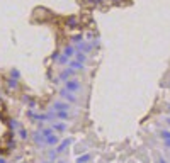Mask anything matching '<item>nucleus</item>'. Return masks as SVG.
<instances>
[{"label":"nucleus","instance_id":"nucleus-26","mask_svg":"<svg viewBox=\"0 0 170 163\" xmlns=\"http://www.w3.org/2000/svg\"><path fill=\"white\" fill-rule=\"evenodd\" d=\"M83 39H88V41H92L94 39V32H87L85 36H83Z\"/></svg>","mask_w":170,"mask_h":163},{"label":"nucleus","instance_id":"nucleus-8","mask_svg":"<svg viewBox=\"0 0 170 163\" xmlns=\"http://www.w3.org/2000/svg\"><path fill=\"white\" fill-rule=\"evenodd\" d=\"M31 138H33V141L36 143L38 146H41V148H44V146H46V141H44V136H43V134L39 133V129H38V131H34Z\"/></svg>","mask_w":170,"mask_h":163},{"label":"nucleus","instance_id":"nucleus-30","mask_svg":"<svg viewBox=\"0 0 170 163\" xmlns=\"http://www.w3.org/2000/svg\"><path fill=\"white\" fill-rule=\"evenodd\" d=\"M165 122H167V124L170 126V115H169V117H165Z\"/></svg>","mask_w":170,"mask_h":163},{"label":"nucleus","instance_id":"nucleus-1","mask_svg":"<svg viewBox=\"0 0 170 163\" xmlns=\"http://www.w3.org/2000/svg\"><path fill=\"white\" fill-rule=\"evenodd\" d=\"M58 95L61 97V100H65V102H70V104H77L78 102V97H77V94L75 92H70V90H67V88L63 87L58 92Z\"/></svg>","mask_w":170,"mask_h":163},{"label":"nucleus","instance_id":"nucleus-14","mask_svg":"<svg viewBox=\"0 0 170 163\" xmlns=\"http://www.w3.org/2000/svg\"><path fill=\"white\" fill-rule=\"evenodd\" d=\"M7 87H9V90H17L19 88V80H15V78H9L7 80Z\"/></svg>","mask_w":170,"mask_h":163},{"label":"nucleus","instance_id":"nucleus-2","mask_svg":"<svg viewBox=\"0 0 170 163\" xmlns=\"http://www.w3.org/2000/svg\"><path fill=\"white\" fill-rule=\"evenodd\" d=\"M65 88L67 90H70V92H80L82 90V82L78 80V78H68V80H65Z\"/></svg>","mask_w":170,"mask_h":163},{"label":"nucleus","instance_id":"nucleus-31","mask_svg":"<svg viewBox=\"0 0 170 163\" xmlns=\"http://www.w3.org/2000/svg\"><path fill=\"white\" fill-rule=\"evenodd\" d=\"M0 163H7V160H5V158H2V156H0Z\"/></svg>","mask_w":170,"mask_h":163},{"label":"nucleus","instance_id":"nucleus-24","mask_svg":"<svg viewBox=\"0 0 170 163\" xmlns=\"http://www.w3.org/2000/svg\"><path fill=\"white\" fill-rule=\"evenodd\" d=\"M160 138H162V139H170V131H167V129L160 131Z\"/></svg>","mask_w":170,"mask_h":163},{"label":"nucleus","instance_id":"nucleus-5","mask_svg":"<svg viewBox=\"0 0 170 163\" xmlns=\"http://www.w3.org/2000/svg\"><path fill=\"white\" fill-rule=\"evenodd\" d=\"M72 144V138H65L63 141H60L56 144V151H58V155H63V153H67L68 151V146Z\"/></svg>","mask_w":170,"mask_h":163},{"label":"nucleus","instance_id":"nucleus-27","mask_svg":"<svg viewBox=\"0 0 170 163\" xmlns=\"http://www.w3.org/2000/svg\"><path fill=\"white\" fill-rule=\"evenodd\" d=\"M163 144H165V148L170 149V139H163Z\"/></svg>","mask_w":170,"mask_h":163},{"label":"nucleus","instance_id":"nucleus-3","mask_svg":"<svg viewBox=\"0 0 170 163\" xmlns=\"http://www.w3.org/2000/svg\"><path fill=\"white\" fill-rule=\"evenodd\" d=\"M51 110H65V112H70L72 110V104L65 100H54L51 104Z\"/></svg>","mask_w":170,"mask_h":163},{"label":"nucleus","instance_id":"nucleus-4","mask_svg":"<svg viewBox=\"0 0 170 163\" xmlns=\"http://www.w3.org/2000/svg\"><path fill=\"white\" fill-rule=\"evenodd\" d=\"M75 75H77V71H75L73 68H63L60 71V75H58V78H60V82H65V80H68V78H73Z\"/></svg>","mask_w":170,"mask_h":163},{"label":"nucleus","instance_id":"nucleus-11","mask_svg":"<svg viewBox=\"0 0 170 163\" xmlns=\"http://www.w3.org/2000/svg\"><path fill=\"white\" fill-rule=\"evenodd\" d=\"M51 128H53L54 133H65V131H67V124H65V122L51 121Z\"/></svg>","mask_w":170,"mask_h":163},{"label":"nucleus","instance_id":"nucleus-9","mask_svg":"<svg viewBox=\"0 0 170 163\" xmlns=\"http://www.w3.org/2000/svg\"><path fill=\"white\" fill-rule=\"evenodd\" d=\"M44 141H46V146H56V144L60 143V136L56 134V133H53V134L46 136Z\"/></svg>","mask_w":170,"mask_h":163},{"label":"nucleus","instance_id":"nucleus-15","mask_svg":"<svg viewBox=\"0 0 170 163\" xmlns=\"http://www.w3.org/2000/svg\"><path fill=\"white\" fill-rule=\"evenodd\" d=\"M39 133H41L43 136H44V138H46V136L53 134L54 131H53V128H51V126H49V128H46V126H43V128H39Z\"/></svg>","mask_w":170,"mask_h":163},{"label":"nucleus","instance_id":"nucleus-10","mask_svg":"<svg viewBox=\"0 0 170 163\" xmlns=\"http://www.w3.org/2000/svg\"><path fill=\"white\" fill-rule=\"evenodd\" d=\"M61 54H65L67 58H73L75 56V46L73 44H65V48H63V51H61Z\"/></svg>","mask_w":170,"mask_h":163},{"label":"nucleus","instance_id":"nucleus-12","mask_svg":"<svg viewBox=\"0 0 170 163\" xmlns=\"http://www.w3.org/2000/svg\"><path fill=\"white\" fill-rule=\"evenodd\" d=\"M22 102L24 104H27V109H36V100H33L31 99V95H22Z\"/></svg>","mask_w":170,"mask_h":163},{"label":"nucleus","instance_id":"nucleus-29","mask_svg":"<svg viewBox=\"0 0 170 163\" xmlns=\"http://www.w3.org/2000/svg\"><path fill=\"white\" fill-rule=\"evenodd\" d=\"M54 163H68V162H67V160H63V158H61V160H56Z\"/></svg>","mask_w":170,"mask_h":163},{"label":"nucleus","instance_id":"nucleus-23","mask_svg":"<svg viewBox=\"0 0 170 163\" xmlns=\"http://www.w3.org/2000/svg\"><path fill=\"white\" fill-rule=\"evenodd\" d=\"M10 76H12V78H15V80H19V78H20L19 70H17V68H12V70H10Z\"/></svg>","mask_w":170,"mask_h":163},{"label":"nucleus","instance_id":"nucleus-6","mask_svg":"<svg viewBox=\"0 0 170 163\" xmlns=\"http://www.w3.org/2000/svg\"><path fill=\"white\" fill-rule=\"evenodd\" d=\"M75 49H77V51H82V53H92V49H94V48H92V44H90V43H88V41H80V43H77V46H75Z\"/></svg>","mask_w":170,"mask_h":163},{"label":"nucleus","instance_id":"nucleus-7","mask_svg":"<svg viewBox=\"0 0 170 163\" xmlns=\"http://www.w3.org/2000/svg\"><path fill=\"white\" fill-rule=\"evenodd\" d=\"M67 66L73 68L75 71H77V73H78V71H85V63H82V61H77V60H73V58H72V60L68 61V65H67Z\"/></svg>","mask_w":170,"mask_h":163},{"label":"nucleus","instance_id":"nucleus-18","mask_svg":"<svg viewBox=\"0 0 170 163\" xmlns=\"http://www.w3.org/2000/svg\"><path fill=\"white\" fill-rule=\"evenodd\" d=\"M58 151H56V149H49V151H48V158H49V160H51V162H56V160H58Z\"/></svg>","mask_w":170,"mask_h":163},{"label":"nucleus","instance_id":"nucleus-25","mask_svg":"<svg viewBox=\"0 0 170 163\" xmlns=\"http://www.w3.org/2000/svg\"><path fill=\"white\" fill-rule=\"evenodd\" d=\"M60 51H54V54H51V61H54V63H56V61H58V58H60Z\"/></svg>","mask_w":170,"mask_h":163},{"label":"nucleus","instance_id":"nucleus-17","mask_svg":"<svg viewBox=\"0 0 170 163\" xmlns=\"http://www.w3.org/2000/svg\"><path fill=\"white\" fill-rule=\"evenodd\" d=\"M9 128H10V129L14 131V133H15V131H17V129L20 128L19 121H15V119H10V121H9Z\"/></svg>","mask_w":170,"mask_h":163},{"label":"nucleus","instance_id":"nucleus-13","mask_svg":"<svg viewBox=\"0 0 170 163\" xmlns=\"http://www.w3.org/2000/svg\"><path fill=\"white\" fill-rule=\"evenodd\" d=\"M75 60H77V61H82V63H87L88 54H87V53H82V51H77V49H75Z\"/></svg>","mask_w":170,"mask_h":163},{"label":"nucleus","instance_id":"nucleus-34","mask_svg":"<svg viewBox=\"0 0 170 163\" xmlns=\"http://www.w3.org/2000/svg\"><path fill=\"white\" fill-rule=\"evenodd\" d=\"M19 163H26V162H19Z\"/></svg>","mask_w":170,"mask_h":163},{"label":"nucleus","instance_id":"nucleus-28","mask_svg":"<svg viewBox=\"0 0 170 163\" xmlns=\"http://www.w3.org/2000/svg\"><path fill=\"white\" fill-rule=\"evenodd\" d=\"M158 163H169V162H167L165 158H162V156H160V158H158Z\"/></svg>","mask_w":170,"mask_h":163},{"label":"nucleus","instance_id":"nucleus-20","mask_svg":"<svg viewBox=\"0 0 170 163\" xmlns=\"http://www.w3.org/2000/svg\"><path fill=\"white\" fill-rule=\"evenodd\" d=\"M17 133H19V138H20V139H24V141L29 138V134H27V129H24V128H19V129H17Z\"/></svg>","mask_w":170,"mask_h":163},{"label":"nucleus","instance_id":"nucleus-32","mask_svg":"<svg viewBox=\"0 0 170 163\" xmlns=\"http://www.w3.org/2000/svg\"><path fill=\"white\" fill-rule=\"evenodd\" d=\"M43 163H54V162H51V160H48V162H43Z\"/></svg>","mask_w":170,"mask_h":163},{"label":"nucleus","instance_id":"nucleus-22","mask_svg":"<svg viewBox=\"0 0 170 163\" xmlns=\"http://www.w3.org/2000/svg\"><path fill=\"white\" fill-rule=\"evenodd\" d=\"M67 26H68V27H75V26H78V20L75 19V17H70V19L67 20Z\"/></svg>","mask_w":170,"mask_h":163},{"label":"nucleus","instance_id":"nucleus-16","mask_svg":"<svg viewBox=\"0 0 170 163\" xmlns=\"http://www.w3.org/2000/svg\"><path fill=\"white\" fill-rule=\"evenodd\" d=\"M90 160H92V156L88 155V153H85V155H80L77 158V163H88Z\"/></svg>","mask_w":170,"mask_h":163},{"label":"nucleus","instance_id":"nucleus-21","mask_svg":"<svg viewBox=\"0 0 170 163\" xmlns=\"http://www.w3.org/2000/svg\"><path fill=\"white\" fill-rule=\"evenodd\" d=\"M72 41H73L75 44H77V43H80V41H83V34L78 32V34H75V36H72Z\"/></svg>","mask_w":170,"mask_h":163},{"label":"nucleus","instance_id":"nucleus-33","mask_svg":"<svg viewBox=\"0 0 170 163\" xmlns=\"http://www.w3.org/2000/svg\"><path fill=\"white\" fill-rule=\"evenodd\" d=\"M167 110H169V112H170V105H169V107H167Z\"/></svg>","mask_w":170,"mask_h":163},{"label":"nucleus","instance_id":"nucleus-19","mask_svg":"<svg viewBox=\"0 0 170 163\" xmlns=\"http://www.w3.org/2000/svg\"><path fill=\"white\" fill-rule=\"evenodd\" d=\"M68 61H70V58H67L65 54H60V58H58V61H56V63H58V65H61V66H67Z\"/></svg>","mask_w":170,"mask_h":163}]
</instances>
